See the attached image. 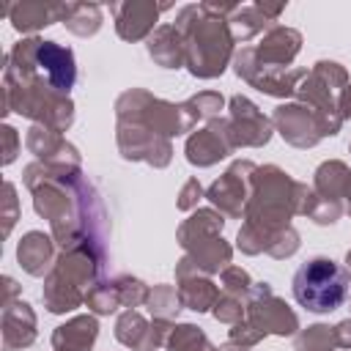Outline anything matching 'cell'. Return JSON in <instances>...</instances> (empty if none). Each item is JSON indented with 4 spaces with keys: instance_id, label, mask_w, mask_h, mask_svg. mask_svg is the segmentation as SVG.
I'll return each instance as SVG.
<instances>
[{
    "instance_id": "23",
    "label": "cell",
    "mask_w": 351,
    "mask_h": 351,
    "mask_svg": "<svg viewBox=\"0 0 351 351\" xmlns=\"http://www.w3.org/2000/svg\"><path fill=\"white\" fill-rule=\"evenodd\" d=\"M16 219V197H14V184H5V233L11 230Z\"/></svg>"
},
{
    "instance_id": "11",
    "label": "cell",
    "mask_w": 351,
    "mask_h": 351,
    "mask_svg": "<svg viewBox=\"0 0 351 351\" xmlns=\"http://www.w3.org/2000/svg\"><path fill=\"white\" fill-rule=\"evenodd\" d=\"M16 258H19L22 269H25L27 274L41 277V274L49 269V263H52V241H49V236H44L41 230H30V233L19 241Z\"/></svg>"
},
{
    "instance_id": "17",
    "label": "cell",
    "mask_w": 351,
    "mask_h": 351,
    "mask_svg": "<svg viewBox=\"0 0 351 351\" xmlns=\"http://www.w3.org/2000/svg\"><path fill=\"white\" fill-rule=\"evenodd\" d=\"M167 348L170 351H214L211 343L206 340V335L197 326H192V324L176 326L170 340H167Z\"/></svg>"
},
{
    "instance_id": "1",
    "label": "cell",
    "mask_w": 351,
    "mask_h": 351,
    "mask_svg": "<svg viewBox=\"0 0 351 351\" xmlns=\"http://www.w3.org/2000/svg\"><path fill=\"white\" fill-rule=\"evenodd\" d=\"M176 30L184 33L186 66L195 77H217L230 55V33L222 16H203L200 5H189L178 14Z\"/></svg>"
},
{
    "instance_id": "15",
    "label": "cell",
    "mask_w": 351,
    "mask_h": 351,
    "mask_svg": "<svg viewBox=\"0 0 351 351\" xmlns=\"http://www.w3.org/2000/svg\"><path fill=\"white\" fill-rule=\"evenodd\" d=\"M148 52L156 63H162L165 69H178L181 63H186V52H184V41L178 36L176 27H159L151 41H148Z\"/></svg>"
},
{
    "instance_id": "8",
    "label": "cell",
    "mask_w": 351,
    "mask_h": 351,
    "mask_svg": "<svg viewBox=\"0 0 351 351\" xmlns=\"http://www.w3.org/2000/svg\"><path fill=\"white\" fill-rule=\"evenodd\" d=\"M274 121H277V126H280V134H282L288 143L302 145V148L315 143L307 132H313L315 137L324 134L318 118H315L313 112H307L304 107H299V104H293V107H280V110L274 112Z\"/></svg>"
},
{
    "instance_id": "25",
    "label": "cell",
    "mask_w": 351,
    "mask_h": 351,
    "mask_svg": "<svg viewBox=\"0 0 351 351\" xmlns=\"http://www.w3.org/2000/svg\"><path fill=\"white\" fill-rule=\"evenodd\" d=\"M340 107H343V115L351 118V85L343 90V96H340Z\"/></svg>"
},
{
    "instance_id": "3",
    "label": "cell",
    "mask_w": 351,
    "mask_h": 351,
    "mask_svg": "<svg viewBox=\"0 0 351 351\" xmlns=\"http://www.w3.org/2000/svg\"><path fill=\"white\" fill-rule=\"evenodd\" d=\"M93 277V261L88 247H71L63 252V258L55 263L44 282V302L49 313H66L74 310L88 293L82 291Z\"/></svg>"
},
{
    "instance_id": "26",
    "label": "cell",
    "mask_w": 351,
    "mask_h": 351,
    "mask_svg": "<svg viewBox=\"0 0 351 351\" xmlns=\"http://www.w3.org/2000/svg\"><path fill=\"white\" fill-rule=\"evenodd\" d=\"M346 261H348V271H351V252H348V258H346Z\"/></svg>"
},
{
    "instance_id": "5",
    "label": "cell",
    "mask_w": 351,
    "mask_h": 351,
    "mask_svg": "<svg viewBox=\"0 0 351 351\" xmlns=\"http://www.w3.org/2000/svg\"><path fill=\"white\" fill-rule=\"evenodd\" d=\"M230 107H233V123L228 126L230 145H263L269 140V121L258 112V107L244 96H233Z\"/></svg>"
},
{
    "instance_id": "10",
    "label": "cell",
    "mask_w": 351,
    "mask_h": 351,
    "mask_svg": "<svg viewBox=\"0 0 351 351\" xmlns=\"http://www.w3.org/2000/svg\"><path fill=\"white\" fill-rule=\"evenodd\" d=\"M99 335V326H96V318L90 315H77L71 318L69 324L58 326L55 335H52V346L55 351H88L93 346Z\"/></svg>"
},
{
    "instance_id": "22",
    "label": "cell",
    "mask_w": 351,
    "mask_h": 351,
    "mask_svg": "<svg viewBox=\"0 0 351 351\" xmlns=\"http://www.w3.org/2000/svg\"><path fill=\"white\" fill-rule=\"evenodd\" d=\"M3 143H5V156H3V165L14 162L16 156V148H19V137H16V129L11 126H3Z\"/></svg>"
},
{
    "instance_id": "6",
    "label": "cell",
    "mask_w": 351,
    "mask_h": 351,
    "mask_svg": "<svg viewBox=\"0 0 351 351\" xmlns=\"http://www.w3.org/2000/svg\"><path fill=\"white\" fill-rule=\"evenodd\" d=\"M230 148L233 145H230V137H228L225 123H217L214 121L208 129H200L197 134L189 137V143H186V159L192 165L206 167V165H214L217 159H222Z\"/></svg>"
},
{
    "instance_id": "9",
    "label": "cell",
    "mask_w": 351,
    "mask_h": 351,
    "mask_svg": "<svg viewBox=\"0 0 351 351\" xmlns=\"http://www.w3.org/2000/svg\"><path fill=\"white\" fill-rule=\"evenodd\" d=\"M156 14H159V5H151V3H123V5H115V25H118V33L121 38H143L154 22H156Z\"/></svg>"
},
{
    "instance_id": "18",
    "label": "cell",
    "mask_w": 351,
    "mask_h": 351,
    "mask_svg": "<svg viewBox=\"0 0 351 351\" xmlns=\"http://www.w3.org/2000/svg\"><path fill=\"white\" fill-rule=\"evenodd\" d=\"M337 346V335L329 326H310L304 335H299L296 348L299 351H332Z\"/></svg>"
},
{
    "instance_id": "12",
    "label": "cell",
    "mask_w": 351,
    "mask_h": 351,
    "mask_svg": "<svg viewBox=\"0 0 351 351\" xmlns=\"http://www.w3.org/2000/svg\"><path fill=\"white\" fill-rule=\"evenodd\" d=\"M63 8L66 5H52V3H16L8 8L11 14V25L22 33L36 30V27H47L58 19H63Z\"/></svg>"
},
{
    "instance_id": "13",
    "label": "cell",
    "mask_w": 351,
    "mask_h": 351,
    "mask_svg": "<svg viewBox=\"0 0 351 351\" xmlns=\"http://www.w3.org/2000/svg\"><path fill=\"white\" fill-rule=\"evenodd\" d=\"M247 162H236L219 181L211 184L208 189V200L222 206L228 214H241V203H244V181H241V170Z\"/></svg>"
},
{
    "instance_id": "19",
    "label": "cell",
    "mask_w": 351,
    "mask_h": 351,
    "mask_svg": "<svg viewBox=\"0 0 351 351\" xmlns=\"http://www.w3.org/2000/svg\"><path fill=\"white\" fill-rule=\"evenodd\" d=\"M178 304H181V296H176L173 288H156V291L148 296V310L156 313L159 318H167V315L178 313V310H181Z\"/></svg>"
},
{
    "instance_id": "24",
    "label": "cell",
    "mask_w": 351,
    "mask_h": 351,
    "mask_svg": "<svg viewBox=\"0 0 351 351\" xmlns=\"http://www.w3.org/2000/svg\"><path fill=\"white\" fill-rule=\"evenodd\" d=\"M195 197H200V184H197V181H189V184L184 186V192H181L178 206H181V208H192V206H195Z\"/></svg>"
},
{
    "instance_id": "4",
    "label": "cell",
    "mask_w": 351,
    "mask_h": 351,
    "mask_svg": "<svg viewBox=\"0 0 351 351\" xmlns=\"http://www.w3.org/2000/svg\"><path fill=\"white\" fill-rule=\"evenodd\" d=\"M250 318H252V326H258L263 335L266 332H274V335H293L299 321L296 315L288 310L285 302H280L271 288L263 282V285H255L250 288Z\"/></svg>"
},
{
    "instance_id": "14",
    "label": "cell",
    "mask_w": 351,
    "mask_h": 351,
    "mask_svg": "<svg viewBox=\"0 0 351 351\" xmlns=\"http://www.w3.org/2000/svg\"><path fill=\"white\" fill-rule=\"evenodd\" d=\"M115 335H118V340H121L123 346H132V348H140V351H151V348H156V346L162 343L156 326H148V324H145L137 313H132V310L121 315Z\"/></svg>"
},
{
    "instance_id": "16",
    "label": "cell",
    "mask_w": 351,
    "mask_h": 351,
    "mask_svg": "<svg viewBox=\"0 0 351 351\" xmlns=\"http://www.w3.org/2000/svg\"><path fill=\"white\" fill-rule=\"evenodd\" d=\"M178 296H181V304H186L189 310H197V313L208 310L219 299L217 296V288L208 280H186V282H181Z\"/></svg>"
},
{
    "instance_id": "2",
    "label": "cell",
    "mask_w": 351,
    "mask_h": 351,
    "mask_svg": "<svg viewBox=\"0 0 351 351\" xmlns=\"http://www.w3.org/2000/svg\"><path fill=\"white\" fill-rule=\"evenodd\" d=\"M293 296L310 313H332L348 299V277L332 258H310L293 274Z\"/></svg>"
},
{
    "instance_id": "27",
    "label": "cell",
    "mask_w": 351,
    "mask_h": 351,
    "mask_svg": "<svg viewBox=\"0 0 351 351\" xmlns=\"http://www.w3.org/2000/svg\"><path fill=\"white\" fill-rule=\"evenodd\" d=\"M222 351H244V348H222Z\"/></svg>"
},
{
    "instance_id": "20",
    "label": "cell",
    "mask_w": 351,
    "mask_h": 351,
    "mask_svg": "<svg viewBox=\"0 0 351 351\" xmlns=\"http://www.w3.org/2000/svg\"><path fill=\"white\" fill-rule=\"evenodd\" d=\"M241 313H244V307H241V302H239L236 296L217 299V310H214V315H217L219 321H239Z\"/></svg>"
},
{
    "instance_id": "21",
    "label": "cell",
    "mask_w": 351,
    "mask_h": 351,
    "mask_svg": "<svg viewBox=\"0 0 351 351\" xmlns=\"http://www.w3.org/2000/svg\"><path fill=\"white\" fill-rule=\"evenodd\" d=\"M222 282H225V288H228L230 293L250 291V277H247V271H241V269H236V266H228V269H225Z\"/></svg>"
},
{
    "instance_id": "7",
    "label": "cell",
    "mask_w": 351,
    "mask_h": 351,
    "mask_svg": "<svg viewBox=\"0 0 351 351\" xmlns=\"http://www.w3.org/2000/svg\"><path fill=\"white\" fill-rule=\"evenodd\" d=\"M36 340V315L27 302L5 304L3 310V351L25 348Z\"/></svg>"
}]
</instances>
